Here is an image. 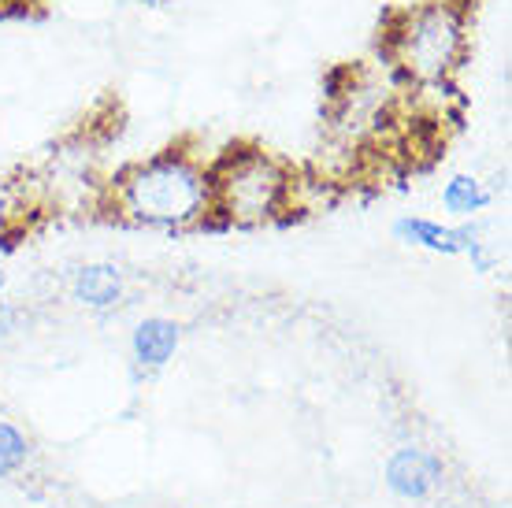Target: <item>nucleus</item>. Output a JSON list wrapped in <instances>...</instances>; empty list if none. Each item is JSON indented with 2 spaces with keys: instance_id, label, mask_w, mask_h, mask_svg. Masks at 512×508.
Here are the masks:
<instances>
[{
  "instance_id": "obj_1",
  "label": "nucleus",
  "mask_w": 512,
  "mask_h": 508,
  "mask_svg": "<svg viewBox=\"0 0 512 508\" xmlns=\"http://www.w3.org/2000/svg\"><path fill=\"white\" fill-rule=\"evenodd\" d=\"M119 212L145 227H190L208 216V171L186 153H160L130 167L116 186Z\"/></svg>"
},
{
  "instance_id": "obj_2",
  "label": "nucleus",
  "mask_w": 512,
  "mask_h": 508,
  "mask_svg": "<svg viewBox=\"0 0 512 508\" xmlns=\"http://www.w3.org/2000/svg\"><path fill=\"white\" fill-rule=\"evenodd\" d=\"M386 56L405 78L442 86L461 67L468 49L464 12L457 0H423L386 23Z\"/></svg>"
},
{
  "instance_id": "obj_3",
  "label": "nucleus",
  "mask_w": 512,
  "mask_h": 508,
  "mask_svg": "<svg viewBox=\"0 0 512 508\" xmlns=\"http://www.w3.org/2000/svg\"><path fill=\"white\" fill-rule=\"evenodd\" d=\"M290 175L275 156L260 149H231L208 171V216H223L234 227H256L282 212Z\"/></svg>"
},
{
  "instance_id": "obj_4",
  "label": "nucleus",
  "mask_w": 512,
  "mask_h": 508,
  "mask_svg": "<svg viewBox=\"0 0 512 508\" xmlns=\"http://www.w3.org/2000/svg\"><path fill=\"white\" fill-rule=\"evenodd\" d=\"M442 483V464L423 449H397L386 464V486L405 501H420Z\"/></svg>"
},
{
  "instance_id": "obj_5",
  "label": "nucleus",
  "mask_w": 512,
  "mask_h": 508,
  "mask_svg": "<svg viewBox=\"0 0 512 508\" xmlns=\"http://www.w3.org/2000/svg\"><path fill=\"white\" fill-rule=\"evenodd\" d=\"M397 242L405 245H420L427 253H442V256H461L468 238H472V227H442L435 219L423 216H401L394 223Z\"/></svg>"
},
{
  "instance_id": "obj_6",
  "label": "nucleus",
  "mask_w": 512,
  "mask_h": 508,
  "mask_svg": "<svg viewBox=\"0 0 512 508\" xmlns=\"http://www.w3.org/2000/svg\"><path fill=\"white\" fill-rule=\"evenodd\" d=\"M179 338L182 334L171 319H164V316L141 319L138 327H134V338H130L134 360L145 364V368H164L167 360L175 356V349H179Z\"/></svg>"
},
{
  "instance_id": "obj_7",
  "label": "nucleus",
  "mask_w": 512,
  "mask_h": 508,
  "mask_svg": "<svg viewBox=\"0 0 512 508\" xmlns=\"http://www.w3.org/2000/svg\"><path fill=\"white\" fill-rule=\"evenodd\" d=\"M71 290L82 305L90 308H112L123 297V271L116 264H86L75 271Z\"/></svg>"
},
{
  "instance_id": "obj_8",
  "label": "nucleus",
  "mask_w": 512,
  "mask_h": 508,
  "mask_svg": "<svg viewBox=\"0 0 512 508\" xmlns=\"http://www.w3.org/2000/svg\"><path fill=\"white\" fill-rule=\"evenodd\" d=\"M442 204L453 216H475L490 204V190L475 175H453L442 186Z\"/></svg>"
},
{
  "instance_id": "obj_9",
  "label": "nucleus",
  "mask_w": 512,
  "mask_h": 508,
  "mask_svg": "<svg viewBox=\"0 0 512 508\" xmlns=\"http://www.w3.org/2000/svg\"><path fill=\"white\" fill-rule=\"evenodd\" d=\"M26 453H30V442L23 438V431L12 423H0V475L23 468Z\"/></svg>"
},
{
  "instance_id": "obj_10",
  "label": "nucleus",
  "mask_w": 512,
  "mask_h": 508,
  "mask_svg": "<svg viewBox=\"0 0 512 508\" xmlns=\"http://www.w3.org/2000/svg\"><path fill=\"white\" fill-rule=\"evenodd\" d=\"M4 216H8V193L0 190V227H4Z\"/></svg>"
},
{
  "instance_id": "obj_11",
  "label": "nucleus",
  "mask_w": 512,
  "mask_h": 508,
  "mask_svg": "<svg viewBox=\"0 0 512 508\" xmlns=\"http://www.w3.org/2000/svg\"><path fill=\"white\" fill-rule=\"evenodd\" d=\"M0 4H34V0H0Z\"/></svg>"
},
{
  "instance_id": "obj_12",
  "label": "nucleus",
  "mask_w": 512,
  "mask_h": 508,
  "mask_svg": "<svg viewBox=\"0 0 512 508\" xmlns=\"http://www.w3.org/2000/svg\"><path fill=\"white\" fill-rule=\"evenodd\" d=\"M0 290H4V271H0Z\"/></svg>"
}]
</instances>
